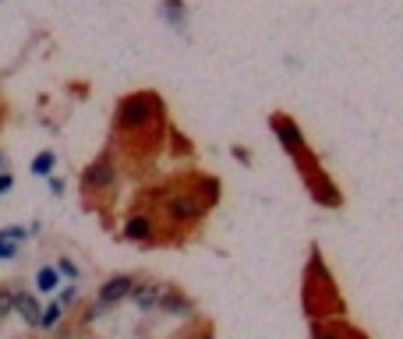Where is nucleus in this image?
<instances>
[{
	"instance_id": "nucleus-15",
	"label": "nucleus",
	"mask_w": 403,
	"mask_h": 339,
	"mask_svg": "<svg viewBox=\"0 0 403 339\" xmlns=\"http://www.w3.org/2000/svg\"><path fill=\"white\" fill-rule=\"evenodd\" d=\"M0 166H4V156H0Z\"/></svg>"
},
{
	"instance_id": "nucleus-1",
	"label": "nucleus",
	"mask_w": 403,
	"mask_h": 339,
	"mask_svg": "<svg viewBox=\"0 0 403 339\" xmlns=\"http://www.w3.org/2000/svg\"><path fill=\"white\" fill-rule=\"evenodd\" d=\"M202 212H205V205L195 191H174L167 198V220L170 223H195V220H202Z\"/></svg>"
},
{
	"instance_id": "nucleus-3",
	"label": "nucleus",
	"mask_w": 403,
	"mask_h": 339,
	"mask_svg": "<svg viewBox=\"0 0 403 339\" xmlns=\"http://www.w3.org/2000/svg\"><path fill=\"white\" fill-rule=\"evenodd\" d=\"M85 188L88 191H106L110 184L117 180V170H113V163L110 159H96V163H88V170H85Z\"/></svg>"
},
{
	"instance_id": "nucleus-14",
	"label": "nucleus",
	"mask_w": 403,
	"mask_h": 339,
	"mask_svg": "<svg viewBox=\"0 0 403 339\" xmlns=\"http://www.w3.org/2000/svg\"><path fill=\"white\" fill-rule=\"evenodd\" d=\"M11 184H15L11 177H0V195H4V191H11Z\"/></svg>"
},
{
	"instance_id": "nucleus-13",
	"label": "nucleus",
	"mask_w": 403,
	"mask_h": 339,
	"mask_svg": "<svg viewBox=\"0 0 403 339\" xmlns=\"http://www.w3.org/2000/svg\"><path fill=\"white\" fill-rule=\"evenodd\" d=\"M60 272H68V275H78V269H75V265H71L68 258H64V262H60Z\"/></svg>"
},
{
	"instance_id": "nucleus-6",
	"label": "nucleus",
	"mask_w": 403,
	"mask_h": 339,
	"mask_svg": "<svg viewBox=\"0 0 403 339\" xmlns=\"http://www.w3.org/2000/svg\"><path fill=\"white\" fill-rule=\"evenodd\" d=\"M124 237L128 240H149L152 237V220L149 215H131L128 226H124Z\"/></svg>"
},
{
	"instance_id": "nucleus-9",
	"label": "nucleus",
	"mask_w": 403,
	"mask_h": 339,
	"mask_svg": "<svg viewBox=\"0 0 403 339\" xmlns=\"http://www.w3.org/2000/svg\"><path fill=\"white\" fill-rule=\"evenodd\" d=\"M50 166H53V152H43L32 159V173H50Z\"/></svg>"
},
{
	"instance_id": "nucleus-11",
	"label": "nucleus",
	"mask_w": 403,
	"mask_h": 339,
	"mask_svg": "<svg viewBox=\"0 0 403 339\" xmlns=\"http://www.w3.org/2000/svg\"><path fill=\"white\" fill-rule=\"evenodd\" d=\"M11 311H15V293L0 290V318H4V315H11Z\"/></svg>"
},
{
	"instance_id": "nucleus-10",
	"label": "nucleus",
	"mask_w": 403,
	"mask_h": 339,
	"mask_svg": "<svg viewBox=\"0 0 403 339\" xmlns=\"http://www.w3.org/2000/svg\"><path fill=\"white\" fill-rule=\"evenodd\" d=\"M57 287V272L53 269H39V290H53Z\"/></svg>"
},
{
	"instance_id": "nucleus-7",
	"label": "nucleus",
	"mask_w": 403,
	"mask_h": 339,
	"mask_svg": "<svg viewBox=\"0 0 403 339\" xmlns=\"http://www.w3.org/2000/svg\"><path fill=\"white\" fill-rule=\"evenodd\" d=\"M15 307H18V311L25 315V322H39V311H43V307L32 300V297H28V293H15Z\"/></svg>"
},
{
	"instance_id": "nucleus-4",
	"label": "nucleus",
	"mask_w": 403,
	"mask_h": 339,
	"mask_svg": "<svg viewBox=\"0 0 403 339\" xmlns=\"http://www.w3.org/2000/svg\"><path fill=\"white\" fill-rule=\"evenodd\" d=\"M131 287H135V280H131V275H113V280H106V283L100 287V307L120 304L124 297L131 293Z\"/></svg>"
},
{
	"instance_id": "nucleus-2",
	"label": "nucleus",
	"mask_w": 403,
	"mask_h": 339,
	"mask_svg": "<svg viewBox=\"0 0 403 339\" xmlns=\"http://www.w3.org/2000/svg\"><path fill=\"white\" fill-rule=\"evenodd\" d=\"M149 120H152V99L149 96H131V99H124L120 110H117V124L128 128V131L149 128Z\"/></svg>"
},
{
	"instance_id": "nucleus-12",
	"label": "nucleus",
	"mask_w": 403,
	"mask_h": 339,
	"mask_svg": "<svg viewBox=\"0 0 403 339\" xmlns=\"http://www.w3.org/2000/svg\"><path fill=\"white\" fill-rule=\"evenodd\" d=\"M15 255V240H8V233H0V258H11Z\"/></svg>"
},
{
	"instance_id": "nucleus-8",
	"label": "nucleus",
	"mask_w": 403,
	"mask_h": 339,
	"mask_svg": "<svg viewBox=\"0 0 403 339\" xmlns=\"http://www.w3.org/2000/svg\"><path fill=\"white\" fill-rule=\"evenodd\" d=\"M60 315H64V304H50L46 311L39 315V325H43V329H50V325H57V322H60Z\"/></svg>"
},
{
	"instance_id": "nucleus-5",
	"label": "nucleus",
	"mask_w": 403,
	"mask_h": 339,
	"mask_svg": "<svg viewBox=\"0 0 403 339\" xmlns=\"http://www.w3.org/2000/svg\"><path fill=\"white\" fill-rule=\"evenodd\" d=\"M167 290L160 287V283H142V287H131V297H135V304L142 307V311H152V307L160 304V297H163Z\"/></svg>"
}]
</instances>
